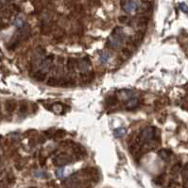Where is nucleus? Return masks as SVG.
I'll return each instance as SVG.
<instances>
[{"mask_svg": "<svg viewBox=\"0 0 188 188\" xmlns=\"http://www.w3.org/2000/svg\"><path fill=\"white\" fill-rule=\"evenodd\" d=\"M125 34L123 31V28L116 27L111 34L110 38L107 41V47L110 48L118 50L122 47L124 41H125Z\"/></svg>", "mask_w": 188, "mask_h": 188, "instance_id": "obj_1", "label": "nucleus"}, {"mask_svg": "<svg viewBox=\"0 0 188 188\" xmlns=\"http://www.w3.org/2000/svg\"><path fill=\"white\" fill-rule=\"evenodd\" d=\"M73 162V158L67 153H60L56 157H54L53 163L55 165H57L59 167H64V165H67Z\"/></svg>", "mask_w": 188, "mask_h": 188, "instance_id": "obj_2", "label": "nucleus"}, {"mask_svg": "<svg viewBox=\"0 0 188 188\" xmlns=\"http://www.w3.org/2000/svg\"><path fill=\"white\" fill-rule=\"evenodd\" d=\"M77 67L79 68V70L81 71V73H88L91 72V62H90V58L89 57H83L82 59L77 61Z\"/></svg>", "mask_w": 188, "mask_h": 188, "instance_id": "obj_3", "label": "nucleus"}, {"mask_svg": "<svg viewBox=\"0 0 188 188\" xmlns=\"http://www.w3.org/2000/svg\"><path fill=\"white\" fill-rule=\"evenodd\" d=\"M53 55H49V56H47L45 59L43 60V62L40 64V71H42L43 73L47 74L48 71L52 68L53 65Z\"/></svg>", "mask_w": 188, "mask_h": 188, "instance_id": "obj_4", "label": "nucleus"}, {"mask_svg": "<svg viewBox=\"0 0 188 188\" xmlns=\"http://www.w3.org/2000/svg\"><path fill=\"white\" fill-rule=\"evenodd\" d=\"M120 6L127 13H131L132 10L135 9L136 3L132 0H120Z\"/></svg>", "mask_w": 188, "mask_h": 188, "instance_id": "obj_5", "label": "nucleus"}, {"mask_svg": "<svg viewBox=\"0 0 188 188\" xmlns=\"http://www.w3.org/2000/svg\"><path fill=\"white\" fill-rule=\"evenodd\" d=\"M17 107V104H16V101L13 100V99H8L5 102V110L7 111V113L9 114H13L15 109Z\"/></svg>", "mask_w": 188, "mask_h": 188, "instance_id": "obj_6", "label": "nucleus"}, {"mask_svg": "<svg viewBox=\"0 0 188 188\" xmlns=\"http://www.w3.org/2000/svg\"><path fill=\"white\" fill-rule=\"evenodd\" d=\"M182 177L183 188H188V163H186L182 168Z\"/></svg>", "mask_w": 188, "mask_h": 188, "instance_id": "obj_7", "label": "nucleus"}, {"mask_svg": "<svg viewBox=\"0 0 188 188\" xmlns=\"http://www.w3.org/2000/svg\"><path fill=\"white\" fill-rule=\"evenodd\" d=\"M158 155L160 158H162L164 161H169V159L172 156V151L170 149H163L159 150Z\"/></svg>", "mask_w": 188, "mask_h": 188, "instance_id": "obj_8", "label": "nucleus"}, {"mask_svg": "<svg viewBox=\"0 0 188 188\" xmlns=\"http://www.w3.org/2000/svg\"><path fill=\"white\" fill-rule=\"evenodd\" d=\"M138 103H139V99L136 96H131L127 100L126 107H127L128 110H132L138 105Z\"/></svg>", "mask_w": 188, "mask_h": 188, "instance_id": "obj_9", "label": "nucleus"}, {"mask_svg": "<svg viewBox=\"0 0 188 188\" xmlns=\"http://www.w3.org/2000/svg\"><path fill=\"white\" fill-rule=\"evenodd\" d=\"M61 81H62V79L57 78V77H55V76H52L47 79V84L51 87H57V86H61Z\"/></svg>", "mask_w": 188, "mask_h": 188, "instance_id": "obj_10", "label": "nucleus"}, {"mask_svg": "<svg viewBox=\"0 0 188 188\" xmlns=\"http://www.w3.org/2000/svg\"><path fill=\"white\" fill-rule=\"evenodd\" d=\"M94 80V73L88 72V73H81V81L83 83H89Z\"/></svg>", "mask_w": 188, "mask_h": 188, "instance_id": "obj_11", "label": "nucleus"}, {"mask_svg": "<svg viewBox=\"0 0 188 188\" xmlns=\"http://www.w3.org/2000/svg\"><path fill=\"white\" fill-rule=\"evenodd\" d=\"M74 151H75V155L77 158H83L86 155V151L84 149L83 147H81V145H77L74 147Z\"/></svg>", "mask_w": 188, "mask_h": 188, "instance_id": "obj_12", "label": "nucleus"}, {"mask_svg": "<svg viewBox=\"0 0 188 188\" xmlns=\"http://www.w3.org/2000/svg\"><path fill=\"white\" fill-rule=\"evenodd\" d=\"M51 111L57 115H61V114H63L64 112V107L62 103L57 102V103H54L51 105Z\"/></svg>", "mask_w": 188, "mask_h": 188, "instance_id": "obj_13", "label": "nucleus"}, {"mask_svg": "<svg viewBox=\"0 0 188 188\" xmlns=\"http://www.w3.org/2000/svg\"><path fill=\"white\" fill-rule=\"evenodd\" d=\"M149 24V18L147 16H141L138 20V27L141 28L143 32H145Z\"/></svg>", "mask_w": 188, "mask_h": 188, "instance_id": "obj_14", "label": "nucleus"}, {"mask_svg": "<svg viewBox=\"0 0 188 188\" xmlns=\"http://www.w3.org/2000/svg\"><path fill=\"white\" fill-rule=\"evenodd\" d=\"M46 76H47V74L43 73L40 70H36L34 73H33V75H32L33 79H34L35 81H45V79H46Z\"/></svg>", "mask_w": 188, "mask_h": 188, "instance_id": "obj_15", "label": "nucleus"}, {"mask_svg": "<svg viewBox=\"0 0 188 188\" xmlns=\"http://www.w3.org/2000/svg\"><path fill=\"white\" fill-rule=\"evenodd\" d=\"M76 67H77V60H75L73 58H69L67 62H66V68H67V70L71 72Z\"/></svg>", "mask_w": 188, "mask_h": 188, "instance_id": "obj_16", "label": "nucleus"}, {"mask_svg": "<svg viewBox=\"0 0 188 188\" xmlns=\"http://www.w3.org/2000/svg\"><path fill=\"white\" fill-rule=\"evenodd\" d=\"M5 182H6L9 185H12V184L14 183V182H15V177H14V175H13V172H9V173L6 175Z\"/></svg>", "mask_w": 188, "mask_h": 188, "instance_id": "obj_17", "label": "nucleus"}, {"mask_svg": "<svg viewBox=\"0 0 188 188\" xmlns=\"http://www.w3.org/2000/svg\"><path fill=\"white\" fill-rule=\"evenodd\" d=\"M182 170V164L180 163L174 164L172 168H171V175H173L174 177H176L177 175H178L180 173V171Z\"/></svg>", "mask_w": 188, "mask_h": 188, "instance_id": "obj_18", "label": "nucleus"}, {"mask_svg": "<svg viewBox=\"0 0 188 188\" xmlns=\"http://www.w3.org/2000/svg\"><path fill=\"white\" fill-rule=\"evenodd\" d=\"M28 103L26 101H22L19 106V113L22 115H25L28 112Z\"/></svg>", "mask_w": 188, "mask_h": 188, "instance_id": "obj_19", "label": "nucleus"}, {"mask_svg": "<svg viewBox=\"0 0 188 188\" xmlns=\"http://www.w3.org/2000/svg\"><path fill=\"white\" fill-rule=\"evenodd\" d=\"M109 59H110V55H109L108 53H106V52L101 53V54H100V57H99V61H100V62H101L102 64L107 63V62L109 61Z\"/></svg>", "mask_w": 188, "mask_h": 188, "instance_id": "obj_20", "label": "nucleus"}, {"mask_svg": "<svg viewBox=\"0 0 188 188\" xmlns=\"http://www.w3.org/2000/svg\"><path fill=\"white\" fill-rule=\"evenodd\" d=\"M115 135L116 136V137H121V136H123L125 133H126V130H125V129H123V128H119V129H116L115 130Z\"/></svg>", "mask_w": 188, "mask_h": 188, "instance_id": "obj_21", "label": "nucleus"}, {"mask_svg": "<svg viewBox=\"0 0 188 188\" xmlns=\"http://www.w3.org/2000/svg\"><path fill=\"white\" fill-rule=\"evenodd\" d=\"M118 21L120 22L121 24H127L130 22V18L129 16H126V15H122V16H119L118 17Z\"/></svg>", "mask_w": 188, "mask_h": 188, "instance_id": "obj_22", "label": "nucleus"}, {"mask_svg": "<svg viewBox=\"0 0 188 188\" xmlns=\"http://www.w3.org/2000/svg\"><path fill=\"white\" fill-rule=\"evenodd\" d=\"M155 182H156L158 185H162V184L164 182V175L158 176L157 178L155 179Z\"/></svg>", "mask_w": 188, "mask_h": 188, "instance_id": "obj_23", "label": "nucleus"}, {"mask_svg": "<svg viewBox=\"0 0 188 188\" xmlns=\"http://www.w3.org/2000/svg\"><path fill=\"white\" fill-rule=\"evenodd\" d=\"M65 130H58V131L56 132V133H55V135H54V137H56V138H62V137H63L64 135H65Z\"/></svg>", "mask_w": 188, "mask_h": 188, "instance_id": "obj_24", "label": "nucleus"}, {"mask_svg": "<svg viewBox=\"0 0 188 188\" xmlns=\"http://www.w3.org/2000/svg\"><path fill=\"white\" fill-rule=\"evenodd\" d=\"M116 102H117V98H116V97H115V96H112L111 98H109V99H108V103H109V105H111V106L115 105V104H116Z\"/></svg>", "mask_w": 188, "mask_h": 188, "instance_id": "obj_25", "label": "nucleus"}, {"mask_svg": "<svg viewBox=\"0 0 188 188\" xmlns=\"http://www.w3.org/2000/svg\"><path fill=\"white\" fill-rule=\"evenodd\" d=\"M10 0H0V8H3L9 3Z\"/></svg>", "mask_w": 188, "mask_h": 188, "instance_id": "obj_26", "label": "nucleus"}, {"mask_svg": "<svg viewBox=\"0 0 188 188\" xmlns=\"http://www.w3.org/2000/svg\"><path fill=\"white\" fill-rule=\"evenodd\" d=\"M180 8H181V9L182 10L183 13H187V12H188V8H187V6H186L185 4H183V3L180 4Z\"/></svg>", "mask_w": 188, "mask_h": 188, "instance_id": "obj_27", "label": "nucleus"}, {"mask_svg": "<svg viewBox=\"0 0 188 188\" xmlns=\"http://www.w3.org/2000/svg\"><path fill=\"white\" fill-rule=\"evenodd\" d=\"M62 173H63V169L62 168H59L57 171H56V174L58 177H62Z\"/></svg>", "mask_w": 188, "mask_h": 188, "instance_id": "obj_28", "label": "nucleus"}, {"mask_svg": "<svg viewBox=\"0 0 188 188\" xmlns=\"http://www.w3.org/2000/svg\"><path fill=\"white\" fill-rule=\"evenodd\" d=\"M0 188H9V184L4 182H0Z\"/></svg>", "mask_w": 188, "mask_h": 188, "instance_id": "obj_29", "label": "nucleus"}]
</instances>
